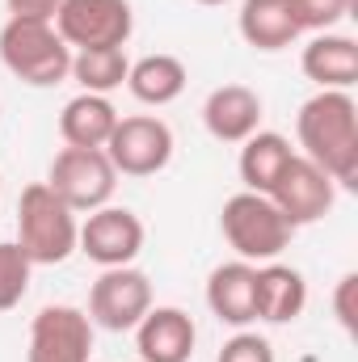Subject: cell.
<instances>
[{
  "instance_id": "obj_26",
  "label": "cell",
  "mask_w": 358,
  "mask_h": 362,
  "mask_svg": "<svg viewBox=\"0 0 358 362\" xmlns=\"http://www.w3.org/2000/svg\"><path fill=\"white\" fill-rule=\"evenodd\" d=\"M8 17H38V21H55L64 0H4Z\"/></svg>"
},
{
  "instance_id": "obj_27",
  "label": "cell",
  "mask_w": 358,
  "mask_h": 362,
  "mask_svg": "<svg viewBox=\"0 0 358 362\" xmlns=\"http://www.w3.org/2000/svg\"><path fill=\"white\" fill-rule=\"evenodd\" d=\"M198 4H224V0H198Z\"/></svg>"
},
{
  "instance_id": "obj_16",
  "label": "cell",
  "mask_w": 358,
  "mask_h": 362,
  "mask_svg": "<svg viewBox=\"0 0 358 362\" xmlns=\"http://www.w3.org/2000/svg\"><path fill=\"white\" fill-rule=\"evenodd\" d=\"M308 308V282L295 266L266 262L258 266V320L266 325H291Z\"/></svg>"
},
{
  "instance_id": "obj_22",
  "label": "cell",
  "mask_w": 358,
  "mask_h": 362,
  "mask_svg": "<svg viewBox=\"0 0 358 362\" xmlns=\"http://www.w3.org/2000/svg\"><path fill=\"white\" fill-rule=\"evenodd\" d=\"M30 257L17 240H0V312H13L30 291Z\"/></svg>"
},
{
  "instance_id": "obj_24",
  "label": "cell",
  "mask_w": 358,
  "mask_h": 362,
  "mask_svg": "<svg viewBox=\"0 0 358 362\" xmlns=\"http://www.w3.org/2000/svg\"><path fill=\"white\" fill-rule=\"evenodd\" d=\"M215 362H274V346H270L266 337L241 329L236 337L224 341V350H219V358Z\"/></svg>"
},
{
  "instance_id": "obj_21",
  "label": "cell",
  "mask_w": 358,
  "mask_h": 362,
  "mask_svg": "<svg viewBox=\"0 0 358 362\" xmlns=\"http://www.w3.org/2000/svg\"><path fill=\"white\" fill-rule=\"evenodd\" d=\"M127 72H131V59L122 47H101V51H76L72 55V72L81 93H114L127 85Z\"/></svg>"
},
{
  "instance_id": "obj_23",
  "label": "cell",
  "mask_w": 358,
  "mask_h": 362,
  "mask_svg": "<svg viewBox=\"0 0 358 362\" xmlns=\"http://www.w3.org/2000/svg\"><path fill=\"white\" fill-rule=\"evenodd\" d=\"M287 13L299 34H329L350 13V0H287Z\"/></svg>"
},
{
  "instance_id": "obj_17",
  "label": "cell",
  "mask_w": 358,
  "mask_h": 362,
  "mask_svg": "<svg viewBox=\"0 0 358 362\" xmlns=\"http://www.w3.org/2000/svg\"><path fill=\"white\" fill-rule=\"evenodd\" d=\"M118 127V110L101 93H76L59 114V135L68 148H105Z\"/></svg>"
},
{
  "instance_id": "obj_15",
  "label": "cell",
  "mask_w": 358,
  "mask_h": 362,
  "mask_svg": "<svg viewBox=\"0 0 358 362\" xmlns=\"http://www.w3.org/2000/svg\"><path fill=\"white\" fill-rule=\"evenodd\" d=\"M299 68L312 85L321 89H342L350 93V85L358 81V42L350 34H316L304 55H299Z\"/></svg>"
},
{
  "instance_id": "obj_18",
  "label": "cell",
  "mask_w": 358,
  "mask_h": 362,
  "mask_svg": "<svg viewBox=\"0 0 358 362\" xmlns=\"http://www.w3.org/2000/svg\"><path fill=\"white\" fill-rule=\"evenodd\" d=\"M291 156H295V148L287 144V135H278V131H253L241 144V165H236L245 189L270 194L274 181L282 177V169L291 165Z\"/></svg>"
},
{
  "instance_id": "obj_7",
  "label": "cell",
  "mask_w": 358,
  "mask_h": 362,
  "mask_svg": "<svg viewBox=\"0 0 358 362\" xmlns=\"http://www.w3.org/2000/svg\"><path fill=\"white\" fill-rule=\"evenodd\" d=\"M47 185L72 211H97L114 198L118 173H114L105 148H64V152H55V160L47 169Z\"/></svg>"
},
{
  "instance_id": "obj_14",
  "label": "cell",
  "mask_w": 358,
  "mask_h": 362,
  "mask_svg": "<svg viewBox=\"0 0 358 362\" xmlns=\"http://www.w3.org/2000/svg\"><path fill=\"white\" fill-rule=\"evenodd\" d=\"M194 341L198 329L181 308H148V316L135 325V350L144 362H190Z\"/></svg>"
},
{
  "instance_id": "obj_3",
  "label": "cell",
  "mask_w": 358,
  "mask_h": 362,
  "mask_svg": "<svg viewBox=\"0 0 358 362\" xmlns=\"http://www.w3.org/2000/svg\"><path fill=\"white\" fill-rule=\"evenodd\" d=\"M0 64L34 89H51L72 72V47L55 34L51 21L38 17H8L0 30Z\"/></svg>"
},
{
  "instance_id": "obj_25",
  "label": "cell",
  "mask_w": 358,
  "mask_h": 362,
  "mask_svg": "<svg viewBox=\"0 0 358 362\" xmlns=\"http://www.w3.org/2000/svg\"><path fill=\"white\" fill-rule=\"evenodd\" d=\"M354 291H358V274H342V282H337V291H333V312H337V320H342L346 333H354L358 329Z\"/></svg>"
},
{
  "instance_id": "obj_4",
  "label": "cell",
  "mask_w": 358,
  "mask_h": 362,
  "mask_svg": "<svg viewBox=\"0 0 358 362\" xmlns=\"http://www.w3.org/2000/svg\"><path fill=\"white\" fill-rule=\"evenodd\" d=\"M219 232H224V240L236 249V257L241 262H274L287 245H291V236H295V228L282 219V211L270 202L266 194H253V189H241V194H232L228 202H224V211H219Z\"/></svg>"
},
{
  "instance_id": "obj_12",
  "label": "cell",
  "mask_w": 358,
  "mask_h": 362,
  "mask_svg": "<svg viewBox=\"0 0 358 362\" xmlns=\"http://www.w3.org/2000/svg\"><path fill=\"white\" fill-rule=\"evenodd\" d=\"M207 308L215 320L245 329L258 320V266L253 262H224L207 278Z\"/></svg>"
},
{
  "instance_id": "obj_1",
  "label": "cell",
  "mask_w": 358,
  "mask_h": 362,
  "mask_svg": "<svg viewBox=\"0 0 358 362\" xmlns=\"http://www.w3.org/2000/svg\"><path fill=\"white\" fill-rule=\"evenodd\" d=\"M299 131V156H308L316 169H325L333 185L358 189V105L350 93L321 89L299 105L295 118Z\"/></svg>"
},
{
  "instance_id": "obj_20",
  "label": "cell",
  "mask_w": 358,
  "mask_h": 362,
  "mask_svg": "<svg viewBox=\"0 0 358 362\" xmlns=\"http://www.w3.org/2000/svg\"><path fill=\"white\" fill-rule=\"evenodd\" d=\"M236 25H241V38L253 51H287L299 38L295 21L287 13V0H245Z\"/></svg>"
},
{
  "instance_id": "obj_5",
  "label": "cell",
  "mask_w": 358,
  "mask_h": 362,
  "mask_svg": "<svg viewBox=\"0 0 358 362\" xmlns=\"http://www.w3.org/2000/svg\"><path fill=\"white\" fill-rule=\"evenodd\" d=\"M105 156L122 177H156L173 160V131L156 114L118 118L114 135L105 139Z\"/></svg>"
},
{
  "instance_id": "obj_6",
  "label": "cell",
  "mask_w": 358,
  "mask_h": 362,
  "mask_svg": "<svg viewBox=\"0 0 358 362\" xmlns=\"http://www.w3.org/2000/svg\"><path fill=\"white\" fill-rule=\"evenodd\" d=\"M51 25L72 51H101V47H127L135 13L127 0H64Z\"/></svg>"
},
{
  "instance_id": "obj_13",
  "label": "cell",
  "mask_w": 358,
  "mask_h": 362,
  "mask_svg": "<svg viewBox=\"0 0 358 362\" xmlns=\"http://www.w3.org/2000/svg\"><path fill=\"white\" fill-rule=\"evenodd\" d=\"M202 127L219 144H245L253 131H262V97L249 85H219L202 101Z\"/></svg>"
},
{
  "instance_id": "obj_19",
  "label": "cell",
  "mask_w": 358,
  "mask_h": 362,
  "mask_svg": "<svg viewBox=\"0 0 358 362\" xmlns=\"http://www.w3.org/2000/svg\"><path fill=\"white\" fill-rule=\"evenodd\" d=\"M185 81H190V72L178 55H144L127 72V89L144 105H173L185 93Z\"/></svg>"
},
{
  "instance_id": "obj_10",
  "label": "cell",
  "mask_w": 358,
  "mask_h": 362,
  "mask_svg": "<svg viewBox=\"0 0 358 362\" xmlns=\"http://www.w3.org/2000/svg\"><path fill=\"white\" fill-rule=\"evenodd\" d=\"M270 202L282 211V219L291 228H308L316 219H325L337 202V185L325 169H316L308 156H291V165L282 169V177L274 181V189L266 194Z\"/></svg>"
},
{
  "instance_id": "obj_2",
  "label": "cell",
  "mask_w": 358,
  "mask_h": 362,
  "mask_svg": "<svg viewBox=\"0 0 358 362\" xmlns=\"http://www.w3.org/2000/svg\"><path fill=\"white\" fill-rule=\"evenodd\" d=\"M76 211L47 185L34 181L17 198V245L30 257V266H59L76 253Z\"/></svg>"
},
{
  "instance_id": "obj_8",
  "label": "cell",
  "mask_w": 358,
  "mask_h": 362,
  "mask_svg": "<svg viewBox=\"0 0 358 362\" xmlns=\"http://www.w3.org/2000/svg\"><path fill=\"white\" fill-rule=\"evenodd\" d=\"M148 308H152V282L135 266L101 270V278L89 286V320L97 329L127 333L148 316Z\"/></svg>"
},
{
  "instance_id": "obj_11",
  "label": "cell",
  "mask_w": 358,
  "mask_h": 362,
  "mask_svg": "<svg viewBox=\"0 0 358 362\" xmlns=\"http://www.w3.org/2000/svg\"><path fill=\"white\" fill-rule=\"evenodd\" d=\"M76 249L97 262L101 270H114V266H131L144 249V223L135 211L127 206H97L89 211V219L81 223V236H76Z\"/></svg>"
},
{
  "instance_id": "obj_9",
  "label": "cell",
  "mask_w": 358,
  "mask_h": 362,
  "mask_svg": "<svg viewBox=\"0 0 358 362\" xmlns=\"http://www.w3.org/2000/svg\"><path fill=\"white\" fill-rule=\"evenodd\" d=\"M93 358V320L72 303H47L30 320L25 362H89Z\"/></svg>"
}]
</instances>
